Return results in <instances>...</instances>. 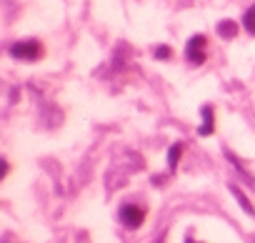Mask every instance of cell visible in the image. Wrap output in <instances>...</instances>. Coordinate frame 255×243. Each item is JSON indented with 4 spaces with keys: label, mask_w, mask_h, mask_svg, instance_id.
I'll return each mask as SVG.
<instances>
[{
    "label": "cell",
    "mask_w": 255,
    "mask_h": 243,
    "mask_svg": "<svg viewBox=\"0 0 255 243\" xmlns=\"http://www.w3.org/2000/svg\"><path fill=\"white\" fill-rule=\"evenodd\" d=\"M10 55L18 60H38L43 55V45L38 40H18L10 45Z\"/></svg>",
    "instance_id": "6da1fadb"
},
{
    "label": "cell",
    "mask_w": 255,
    "mask_h": 243,
    "mask_svg": "<svg viewBox=\"0 0 255 243\" xmlns=\"http://www.w3.org/2000/svg\"><path fill=\"white\" fill-rule=\"evenodd\" d=\"M120 221L128 228H140V223L145 221V211L140 206H135V203H125L120 208Z\"/></svg>",
    "instance_id": "7a4b0ae2"
},
{
    "label": "cell",
    "mask_w": 255,
    "mask_h": 243,
    "mask_svg": "<svg viewBox=\"0 0 255 243\" xmlns=\"http://www.w3.org/2000/svg\"><path fill=\"white\" fill-rule=\"evenodd\" d=\"M205 45H208L205 35H193V38L188 40V48H185V53H188V60H190L193 65H200V63H205Z\"/></svg>",
    "instance_id": "3957f363"
},
{
    "label": "cell",
    "mask_w": 255,
    "mask_h": 243,
    "mask_svg": "<svg viewBox=\"0 0 255 243\" xmlns=\"http://www.w3.org/2000/svg\"><path fill=\"white\" fill-rule=\"evenodd\" d=\"M198 133L200 136H210L213 133V108L210 105L203 108V126L198 128Z\"/></svg>",
    "instance_id": "277c9868"
},
{
    "label": "cell",
    "mask_w": 255,
    "mask_h": 243,
    "mask_svg": "<svg viewBox=\"0 0 255 243\" xmlns=\"http://www.w3.org/2000/svg\"><path fill=\"white\" fill-rule=\"evenodd\" d=\"M218 33H220L223 38H233V35L238 33V25H235L233 20H223V23H218Z\"/></svg>",
    "instance_id": "5b68a950"
},
{
    "label": "cell",
    "mask_w": 255,
    "mask_h": 243,
    "mask_svg": "<svg viewBox=\"0 0 255 243\" xmlns=\"http://www.w3.org/2000/svg\"><path fill=\"white\" fill-rule=\"evenodd\" d=\"M243 25H245V30H248L250 35H255V5L248 8V13L243 15Z\"/></svg>",
    "instance_id": "8992f818"
},
{
    "label": "cell",
    "mask_w": 255,
    "mask_h": 243,
    "mask_svg": "<svg viewBox=\"0 0 255 243\" xmlns=\"http://www.w3.org/2000/svg\"><path fill=\"white\" fill-rule=\"evenodd\" d=\"M180 153H183V143H175V146L170 148V156H168V166H170V171H175V166H178V158H180Z\"/></svg>",
    "instance_id": "52a82bcc"
},
{
    "label": "cell",
    "mask_w": 255,
    "mask_h": 243,
    "mask_svg": "<svg viewBox=\"0 0 255 243\" xmlns=\"http://www.w3.org/2000/svg\"><path fill=\"white\" fill-rule=\"evenodd\" d=\"M233 193H235V198H238V201H240V206H243V208H245V211H248V213H250V216H255V208H253V206H250V201H248V198H245V196H243V193H240V191H238V188H233Z\"/></svg>",
    "instance_id": "ba28073f"
},
{
    "label": "cell",
    "mask_w": 255,
    "mask_h": 243,
    "mask_svg": "<svg viewBox=\"0 0 255 243\" xmlns=\"http://www.w3.org/2000/svg\"><path fill=\"white\" fill-rule=\"evenodd\" d=\"M155 58H170V48L168 45H160V48H155Z\"/></svg>",
    "instance_id": "9c48e42d"
},
{
    "label": "cell",
    "mask_w": 255,
    "mask_h": 243,
    "mask_svg": "<svg viewBox=\"0 0 255 243\" xmlns=\"http://www.w3.org/2000/svg\"><path fill=\"white\" fill-rule=\"evenodd\" d=\"M188 243H193V241H188Z\"/></svg>",
    "instance_id": "30bf717a"
}]
</instances>
